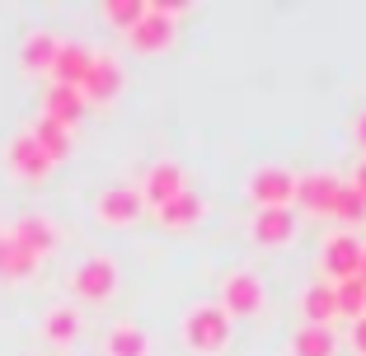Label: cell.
Segmentation results:
<instances>
[{
	"label": "cell",
	"mask_w": 366,
	"mask_h": 356,
	"mask_svg": "<svg viewBox=\"0 0 366 356\" xmlns=\"http://www.w3.org/2000/svg\"><path fill=\"white\" fill-rule=\"evenodd\" d=\"M235 337V319H230L221 305H193V310L183 314V347L197 356H221Z\"/></svg>",
	"instance_id": "6da1fadb"
},
{
	"label": "cell",
	"mask_w": 366,
	"mask_h": 356,
	"mask_svg": "<svg viewBox=\"0 0 366 356\" xmlns=\"http://www.w3.org/2000/svg\"><path fill=\"white\" fill-rule=\"evenodd\" d=\"M174 33H179V5H151L146 0V14L127 33V43H132V52L155 56V52H169L174 47Z\"/></svg>",
	"instance_id": "7a4b0ae2"
},
{
	"label": "cell",
	"mask_w": 366,
	"mask_h": 356,
	"mask_svg": "<svg viewBox=\"0 0 366 356\" xmlns=\"http://www.w3.org/2000/svg\"><path fill=\"white\" fill-rule=\"evenodd\" d=\"M263 305H268V291H263V281L254 272H230L221 281V310L230 319H259Z\"/></svg>",
	"instance_id": "3957f363"
},
{
	"label": "cell",
	"mask_w": 366,
	"mask_h": 356,
	"mask_svg": "<svg viewBox=\"0 0 366 356\" xmlns=\"http://www.w3.org/2000/svg\"><path fill=\"white\" fill-rule=\"evenodd\" d=\"M71 291L80 295V300H89V305H104V300H113V291H118V263L113 258H85L76 272H71Z\"/></svg>",
	"instance_id": "277c9868"
},
{
	"label": "cell",
	"mask_w": 366,
	"mask_h": 356,
	"mask_svg": "<svg viewBox=\"0 0 366 356\" xmlns=\"http://www.w3.org/2000/svg\"><path fill=\"white\" fill-rule=\"evenodd\" d=\"M249 202L259 206V211H268V206H291L296 202V173L277 169V164L254 169V178H249Z\"/></svg>",
	"instance_id": "5b68a950"
},
{
	"label": "cell",
	"mask_w": 366,
	"mask_h": 356,
	"mask_svg": "<svg viewBox=\"0 0 366 356\" xmlns=\"http://www.w3.org/2000/svg\"><path fill=\"white\" fill-rule=\"evenodd\" d=\"M338 193H343V178L338 173H301L296 178V202L291 206H301V211H310V216H329L338 202Z\"/></svg>",
	"instance_id": "8992f818"
},
{
	"label": "cell",
	"mask_w": 366,
	"mask_h": 356,
	"mask_svg": "<svg viewBox=\"0 0 366 356\" xmlns=\"http://www.w3.org/2000/svg\"><path fill=\"white\" fill-rule=\"evenodd\" d=\"M122 61L118 56H104V52H94V66H89V76H85V85H80V98L85 103H113V98L122 94Z\"/></svg>",
	"instance_id": "52a82bcc"
},
{
	"label": "cell",
	"mask_w": 366,
	"mask_h": 356,
	"mask_svg": "<svg viewBox=\"0 0 366 356\" xmlns=\"http://www.w3.org/2000/svg\"><path fill=\"white\" fill-rule=\"evenodd\" d=\"M5 160H10V173H14V178H24V183H43L47 173H52V160L38 151V141H33L29 131H19V136L10 141Z\"/></svg>",
	"instance_id": "ba28073f"
},
{
	"label": "cell",
	"mask_w": 366,
	"mask_h": 356,
	"mask_svg": "<svg viewBox=\"0 0 366 356\" xmlns=\"http://www.w3.org/2000/svg\"><path fill=\"white\" fill-rule=\"evenodd\" d=\"M141 211H146V202H141L137 188H104V193L94 197V216L104 220V225H132Z\"/></svg>",
	"instance_id": "9c48e42d"
},
{
	"label": "cell",
	"mask_w": 366,
	"mask_h": 356,
	"mask_svg": "<svg viewBox=\"0 0 366 356\" xmlns=\"http://www.w3.org/2000/svg\"><path fill=\"white\" fill-rule=\"evenodd\" d=\"M320 263H324V277H329V281L357 277V263H362V239L347 235V230H343V235H334L329 244H324Z\"/></svg>",
	"instance_id": "30bf717a"
},
{
	"label": "cell",
	"mask_w": 366,
	"mask_h": 356,
	"mask_svg": "<svg viewBox=\"0 0 366 356\" xmlns=\"http://www.w3.org/2000/svg\"><path fill=\"white\" fill-rule=\"evenodd\" d=\"M254 244L263 248H277V244H291L296 239V211L291 206H268V211H254Z\"/></svg>",
	"instance_id": "8fae6325"
},
{
	"label": "cell",
	"mask_w": 366,
	"mask_h": 356,
	"mask_svg": "<svg viewBox=\"0 0 366 356\" xmlns=\"http://www.w3.org/2000/svg\"><path fill=\"white\" fill-rule=\"evenodd\" d=\"M94 66V52L85 43H56V61H52V85H71L80 89Z\"/></svg>",
	"instance_id": "7c38bea8"
},
{
	"label": "cell",
	"mask_w": 366,
	"mask_h": 356,
	"mask_svg": "<svg viewBox=\"0 0 366 356\" xmlns=\"http://www.w3.org/2000/svg\"><path fill=\"white\" fill-rule=\"evenodd\" d=\"M137 193H141V202H146V206H164L169 197L183 193V169H179L174 160L151 164V169H146V183H141Z\"/></svg>",
	"instance_id": "4fadbf2b"
},
{
	"label": "cell",
	"mask_w": 366,
	"mask_h": 356,
	"mask_svg": "<svg viewBox=\"0 0 366 356\" xmlns=\"http://www.w3.org/2000/svg\"><path fill=\"white\" fill-rule=\"evenodd\" d=\"M10 239L24 248V253H33V258H47L56 248V225L47 216H24L10 225Z\"/></svg>",
	"instance_id": "5bb4252c"
},
{
	"label": "cell",
	"mask_w": 366,
	"mask_h": 356,
	"mask_svg": "<svg viewBox=\"0 0 366 356\" xmlns=\"http://www.w3.org/2000/svg\"><path fill=\"white\" fill-rule=\"evenodd\" d=\"M85 113H89V103L80 98V89H71V85H52V89H47V98H43V118L61 122L66 131H76Z\"/></svg>",
	"instance_id": "9a60e30c"
},
{
	"label": "cell",
	"mask_w": 366,
	"mask_h": 356,
	"mask_svg": "<svg viewBox=\"0 0 366 356\" xmlns=\"http://www.w3.org/2000/svg\"><path fill=\"white\" fill-rule=\"evenodd\" d=\"M301 314H305V324L315 328H329L338 319V300H334V281H315V286H305L301 295Z\"/></svg>",
	"instance_id": "2e32d148"
},
{
	"label": "cell",
	"mask_w": 366,
	"mask_h": 356,
	"mask_svg": "<svg viewBox=\"0 0 366 356\" xmlns=\"http://www.w3.org/2000/svg\"><path fill=\"white\" fill-rule=\"evenodd\" d=\"M33 141H38V151L47 155L52 164H61V160H71V151H76V136L61 127V122H52V118H38L33 122V131H29Z\"/></svg>",
	"instance_id": "e0dca14e"
},
{
	"label": "cell",
	"mask_w": 366,
	"mask_h": 356,
	"mask_svg": "<svg viewBox=\"0 0 366 356\" xmlns=\"http://www.w3.org/2000/svg\"><path fill=\"white\" fill-rule=\"evenodd\" d=\"M155 220H160L164 230H188V225H197V220H202V197L183 188L179 197H169L164 206H155Z\"/></svg>",
	"instance_id": "ac0fdd59"
},
{
	"label": "cell",
	"mask_w": 366,
	"mask_h": 356,
	"mask_svg": "<svg viewBox=\"0 0 366 356\" xmlns=\"http://www.w3.org/2000/svg\"><path fill=\"white\" fill-rule=\"evenodd\" d=\"M33 272H38V258L14 244L10 230H0V281H24V277H33Z\"/></svg>",
	"instance_id": "d6986e66"
},
{
	"label": "cell",
	"mask_w": 366,
	"mask_h": 356,
	"mask_svg": "<svg viewBox=\"0 0 366 356\" xmlns=\"http://www.w3.org/2000/svg\"><path fill=\"white\" fill-rule=\"evenodd\" d=\"M291 356H338V337H334V328L301 324L296 333H291Z\"/></svg>",
	"instance_id": "ffe728a7"
},
{
	"label": "cell",
	"mask_w": 366,
	"mask_h": 356,
	"mask_svg": "<svg viewBox=\"0 0 366 356\" xmlns=\"http://www.w3.org/2000/svg\"><path fill=\"white\" fill-rule=\"evenodd\" d=\"M52 61H56V38L52 33H29L24 38V47H19V66L24 71H52Z\"/></svg>",
	"instance_id": "44dd1931"
},
{
	"label": "cell",
	"mask_w": 366,
	"mask_h": 356,
	"mask_svg": "<svg viewBox=\"0 0 366 356\" xmlns=\"http://www.w3.org/2000/svg\"><path fill=\"white\" fill-rule=\"evenodd\" d=\"M334 300H338V319L357 324V319L366 314V281H362V277H343V281H334Z\"/></svg>",
	"instance_id": "7402d4cb"
},
{
	"label": "cell",
	"mask_w": 366,
	"mask_h": 356,
	"mask_svg": "<svg viewBox=\"0 0 366 356\" xmlns=\"http://www.w3.org/2000/svg\"><path fill=\"white\" fill-rule=\"evenodd\" d=\"M108 356H151V337H146V328L137 324H118L113 333H108Z\"/></svg>",
	"instance_id": "603a6c76"
},
{
	"label": "cell",
	"mask_w": 366,
	"mask_h": 356,
	"mask_svg": "<svg viewBox=\"0 0 366 356\" xmlns=\"http://www.w3.org/2000/svg\"><path fill=\"white\" fill-rule=\"evenodd\" d=\"M43 333H47V342H56V347L76 342V337H80V314L71 310V305H56V310H47Z\"/></svg>",
	"instance_id": "cb8c5ba5"
},
{
	"label": "cell",
	"mask_w": 366,
	"mask_h": 356,
	"mask_svg": "<svg viewBox=\"0 0 366 356\" xmlns=\"http://www.w3.org/2000/svg\"><path fill=\"white\" fill-rule=\"evenodd\" d=\"M141 14H146V0H108L104 5V19L118 33H132L141 24Z\"/></svg>",
	"instance_id": "d4e9b609"
},
{
	"label": "cell",
	"mask_w": 366,
	"mask_h": 356,
	"mask_svg": "<svg viewBox=\"0 0 366 356\" xmlns=\"http://www.w3.org/2000/svg\"><path fill=\"white\" fill-rule=\"evenodd\" d=\"M329 220H338V225H362V220H366V197L352 193V188L343 183V193H338V202H334V211H329Z\"/></svg>",
	"instance_id": "484cf974"
},
{
	"label": "cell",
	"mask_w": 366,
	"mask_h": 356,
	"mask_svg": "<svg viewBox=\"0 0 366 356\" xmlns=\"http://www.w3.org/2000/svg\"><path fill=\"white\" fill-rule=\"evenodd\" d=\"M347 342H352V352H357V356H366V314L357 319L352 328H347Z\"/></svg>",
	"instance_id": "4316f807"
},
{
	"label": "cell",
	"mask_w": 366,
	"mask_h": 356,
	"mask_svg": "<svg viewBox=\"0 0 366 356\" xmlns=\"http://www.w3.org/2000/svg\"><path fill=\"white\" fill-rule=\"evenodd\" d=\"M347 188H352V193H362V197H366V160L357 164V173H352V183H347Z\"/></svg>",
	"instance_id": "83f0119b"
},
{
	"label": "cell",
	"mask_w": 366,
	"mask_h": 356,
	"mask_svg": "<svg viewBox=\"0 0 366 356\" xmlns=\"http://www.w3.org/2000/svg\"><path fill=\"white\" fill-rule=\"evenodd\" d=\"M357 146H362V151H366V113H362V118H357Z\"/></svg>",
	"instance_id": "f1b7e54d"
},
{
	"label": "cell",
	"mask_w": 366,
	"mask_h": 356,
	"mask_svg": "<svg viewBox=\"0 0 366 356\" xmlns=\"http://www.w3.org/2000/svg\"><path fill=\"white\" fill-rule=\"evenodd\" d=\"M357 277L366 281V244H362V263H357Z\"/></svg>",
	"instance_id": "f546056e"
}]
</instances>
